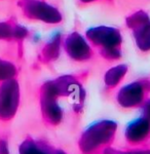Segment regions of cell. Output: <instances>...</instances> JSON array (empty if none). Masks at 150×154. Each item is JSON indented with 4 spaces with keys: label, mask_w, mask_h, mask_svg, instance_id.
I'll return each instance as SVG.
<instances>
[{
    "label": "cell",
    "mask_w": 150,
    "mask_h": 154,
    "mask_svg": "<svg viewBox=\"0 0 150 154\" xmlns=\"http://www.w3.org/2000/svg\"><path fill=\"white\" fill-rule=\"evenodd\" d=\"M92 43L103 46V54L106 58L117 59L120 56L118 46L121 37L118 30L108 27H97L89 29L86 33Z\"/></svg>",
    "instance_id": "6da1fadb"
},
{
    "label": "cell",
    "mask_w": 150,
    "mask_h": 154,
    "mask_svg": "<svg viewBox=\"0 0 150 154\" xmlns=\"http://www.w3.org/2000/svg\"><path fill=\"white\" fill-rule=\"evenodd\" d=\"M25 14L31 19L43 21L45 23H60L61 14L55 7L36 0H24L23 5Z\"/></svg>",
    "instance_id": "7a4b0ae2"
},
{
    "label": "cell",
    "mask_w": 150,
    "mask_h": 154,
    "mask_svg": "<svg viewBox=\"0 0 150 154\" xmlns=\"http://www.w3.org/2000/svg\"><path fill=\"white\" fill-rule=\"evenodd\" d=\"M19 102V85L14 80H9L0 88V117H11L14 113Z\"/></svg>",
    "instance_id": "3957f363"
},
{
    "label": "cell",
    "mask_w": 150,
    "mask_h": 154,
    "mask_svg": "<svg viewBox=\"0 0 150 154\" xmlns=\"http://www.w3.org/2000/svg\"><path fill=\"white\" fill-rule=\"evenodd\" d=\"M65 48L69 56L77 61L86 60L91 57V48L78 33H73L68 36L65 42Z\"/></svg>",
    "instance_id": "277c9868"
},
{
    "label": "cell",
    "mask_w": 150,
    "mask_h": 154,
    "mask_svg": "<svg viewBox=\"0 0 150 154\" xmlns=\"http://www.w3.org/2000/svg\"><path fill=\"white\" fill-rule=\"evenodd\" d=\"M144 88L141 82H135L123 88L119 93L118 100L122 106L132 107L138 105L142 101Z\"/></svg>",
    "instance_id": "5b68a950"
},
{
    "label": "cell",
    "mask_w": 150,
    "mask_h": 154,
    "mask_svg": "<svg viewBox=\"0 0 150 154\" xmlns=\"http://www.w3.org/2000/svg\"><path fill=\"white\" fill-rule=\"evenodd\" d=\"M133 29L135 38L139 48L143 51L150 49V20L147 19L146 21Z\"/></svg>",
    "instance_id": "8992f818"
},
{
    "label": "cell",
    "mask_w": 150,
    "mask_h": 154,
    "mask_svg": "<svg viewBox=\"0 0 150 154\" xmlns=\"http://www.w3.org/2000/svg\"><path fill=\"white\" fill-rule=\"evenodd\" d=\"M126 72H127V66L124 65H120L112 68L111 70L107 72L106 77H105L106 83L110 86H114L121 80L122 76L126 74Z\"/></svg>",
    "instance_id": "52a82bcc"
},
{
    "label": "cell",
    "mask_w": 150,
    "mask_h": 154,
    "mask_svg": "<svg viewBox=\"0 0 150 154\" xmlns=\"http://www.w3.org/2000/svg\"><path fill=\"white\" fill-rule=\"evenodd\" d=\"M14 68L12 67L7 62H2L0 61V80H3V79L7 78V77H11L14 75Z\"/></svg>",
    "instance_id": "ba28073f"
},
{
    "label": "cell",
    "mask_w": 150,
    "mask_h": 154,
    "mask_svg": "<svg viewBox=\"0 0 150 154\" xmlns=\"http://www.w3.org/2000/svg\"><path fill=\"white\" fill-rule=\"evenodd\" d=\"M12 31H14V30H12L11 26H8L6 24H0V38L9 36Z\"/></svg>",
    "instance_id": "9c48e42d"
},
{
    "label": "cell",
    "mask_w": 150,
    "mask_h": 154,
    "mask_svg": "<svg viewBox=\"0 0 150 154\" xmlns=\"http://www.w3.org/2000/svg\"><path fill=\"white\" fill-rule=\"evenodd\" d=\"M145 114L147 115V117L150 119V102L146 104V107H145Z\"/></svg>",
    "instance_id": "30bf717a"
},
{
    "label": "cell",
    "mask_w": 150,
    "mask_h": 154,
    "mask_svg": "<svg viewBox=\"0 0 150 154\" xmlns=\"http://www.w3.org/2000/svg\"><path fill=\"white\" fill-rule=\"evenodd\" d=\"M83 2H89V1H92V0H82Z\"/></svg>",
    "instance_id": "8fae6325"
}]
</instances>
